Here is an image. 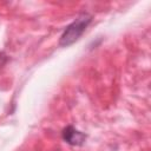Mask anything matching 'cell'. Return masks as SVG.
I'll return each mask as SVG.
<instances>
[{
    "instance_id": "cell-1",
    "label": "cell",
    "mask_w": 151,
    "mask_h": 151,
    "mask_svg": "<svg viewBox=\"0 0 151 151\" xmlns=\"http://www.w3.org/2000/svg\"><path fill=\"white\" fill-rule=\"evenodd\" d=\"M91 21H92V17L87 13H81L80 15H78L76 20L71 22L63 32L59 40V45L63 47H67L73 42H76L85 32L86 27L90 25Z\"/></svg>"
},
{
    "instance_id": "cell-2",
    "label": "cell",
    "mask_w": 151,
    "mask_h": 151,
    "mask_svg": "<svg viewBox=\"0 0 151 151\" xmlns=\"http://www.w3.org/2000/svg\"><path fill=\"white\" fill-rule=\"evenodd\" d=\"M63 139L70 144V145H73V146H80L85 143L86 140V134L80 132L79 130L74 129L72 125H68L66 126L64 130H63Z\"/></svg>"
}]
</instances>
